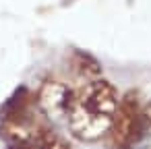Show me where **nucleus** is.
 <instances>
[{"label":"nucleus","instance_id":"1","mask_svg":"<svg viewBox=\"0 0 151 149\" xmlns=\"http://www.w3.org/2000/svg\"><path fill=\"white\" fill-rule=\"evenodd\" d=\"M118 99L120 97L116 87L101 77L75 89L73 106L66 116L73 137L85 143L104 139L112 124Z\"/></svg>","mask_w":151,"mask_h":149},{"label":"nucleus","instance_id":"2","mask_svg":"<svg viewBox=\"0 0 151 149\" xmlns=\"http://www.w3.org/2000/svg\"><path fill=\"white\" fill-rule=\"evenodd\" d=\"M145 132L147 128H145L141 97L137 91H126L118 99L112 124L104 139L108 141L110 149H132L143 139Z\"/></svg>","mask_w":151,"mask_h":149},{"label":"nucleus","instance_id":"3","mask_svg":"<svg viewBox=\"0 0 151 149\" xmlns=\"http://www.w3.org/2000/svg\"><path fill=\"white\" fill-rule=\"evenodd\" d=\"M75 89L58 79H48L40 85L37 93L33 95L37 112L46 120H66L68 110L73 106Z\"/></svg>","mask_w":151,"mask_h":149},{"label":"nucleus","instance_id":"4","mask_svg":"<svg viewBox=\"0 0 151 149\" xmlns=\"http://www.w3.org/2000/svg\"><path fill=\"white\" fill-rule=\"evenodd\" d=\"M70 66H73V73L75 75H79L83 79H87V81H93V79H99L101 77V64L89 52L73 50V54H70Z\"/></svg>","mask_w":151,"mask_h":149},{"label":"nucleus","instance_id":"5","mask_svg":"<svg viewBox=\"0 0 151 149\" xmlns=\"http://www.w3.org/2000/svg\"><path fill=\"white\" fill-rule=\"evenodd\" d=\"M25 149H73V147L62 135H58L50 124H46Z\"/></svg>","mask_w":151,"mask_h":149},{"label":"nucleus","instance_id":"6","mask_svg":"<svg viewBox=\"0 0 151 149\" xmlns=\"http://www.w3.org/2000/svg\"><path fill=\"white\" fill-rule=\"evenodd\" d=\"M143 118H145V128L151 132V101L143 106Z\"/></svg>","mask_w":151,"mask_h":149}]
</instances>
